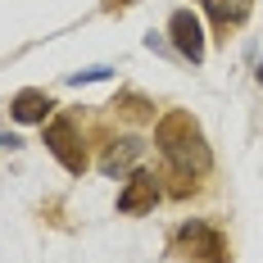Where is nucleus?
Instances as JSON below:
<instances>
[{
    "mask_svg": "<svg viewBox=\"0 0 263 263\" xmlns=\"http://www.w3.org/2000/svg\"><path fill=\"white\" fill-rule=\"evenodd\" d=\"M109 9H123V5H132V0H105Z\"/></svg>",
    "mask_w": 263,
    "mask_h": 263,
    "instance_id": "9d476101",
    "label": "nucleus"
},
{
    "mask_svg": "<svg viewBox=\"0 0 263 263\" xmlns=\"http://www.w3.org/2000/svg\"><path fill=\"white\" fill-rule=\"evenodd\" d=\"M114 109H123V118H150V105H145L141 96H123Z\"/></svg>",
    "mask_w": 263,
    "mask_h": 263,
    "instance_id": "1a4fd4ad",
    "label": "nucleus"
},
{
    "mask_svg": "<svg viewBox=\"0 0 263 263\" xmlns=\"http://www.w3.org/2000/svg\"><path fill=\"white\" fill-rule=\"evenodd\" d=\"M141 150H145V145H141L136 136H123V141H114V145H109V155L100 159V168H105L109 177H114V173H123V168H132V163L141 159Z\"/></svg>",
    "mask_w": 263,
    "mask_h": 263,
    "instance_id": "6e6552de",
    "label": "nucleus"
},
{
    "mask_svg": "<svg viewBox=\"0 0 263 263\" xmlns=\"http://www.w3.org/2000/svg\"><path fill=\"white\" fill-rule=\"evenodd\" d=\"M173 254H182L186 263H227V240H222L218 227L191 218V222L177 227V236H173Z\"/></svg>",
    "mask_w": 263,
    "mask_h": 263,
    "instance_id": "f03ea898",
    "label": "nucleus"
},
{
    "mask_svg": "<svg viewBox=\"0 0 263 263\" xmlns=\"http://www.w3.org/2000/svg\"><path fill=\"white\" fill-rule=\"evenodd\" d=\"M250 5H254V0H204L213 27L222 32V41H227V32H232V27H240L245 18H250Z\"/></svg>",
    "mask_w": 263,
    "mask_h": 263,
    "instance_id": "423d86ee",
    "label": "nucleus"
},
{
    "mask_svg": "<svg viewBox=\"0 0 263 263\" xmlns=\"http://www.w3.org/2000/svg\"><path fill=\"white\" fill-rule=\"evenodd\" d=\"M155 145H159V155L168 159L173 177H200V173H209V163H213L209 145H204V132H200V123L186 109H168L159 118Z\"/></svg>",
    "mask_w": 263,
    "mask_h": 263,
    "instance_id": "f257e3e1",
    "label": "nucleus"
},
{
    "mask_svg": "<svg viewBox=\"0 0 263 263\" xmlns=\"http://www.w3.org/2000/svg\"><path fill=\"white\" fill-rule=\"evenodd\" d=\"M50 109H54V100L46 96V91H18L14 105H9V114H14L18 123H46Z\"/></svg>",
    "mask_w": 263,
    "mask_h": 263,
    "instance_id": "0eeeda50",
    "label": "nucleus"
},
{
    "mask_svg": "<svg viewBox=\"0 0 263 263\" xmlns=\"http://www.w3.org/2000/svg\"><path fill=\"white\" fill-rule=\"evenodd\" d=\"M168 36H173L177 54H186L191 64L204 59V27H200V18H195L191 9H177V14L168 18Z\"/></svg>",
    "mask_w": 263,
    "mask_h": 263,
    "instance_id": "20e7f679",
    "label": "nucleus"
},
{
    "mask_svg": "<svg viewBox=\"0 0 263 263\" xmlns=\"http://www.w3.org/2000/svg\"><path fill=\"white\" fill-rule=\"evenodd\" d=\"M46 145H50V155L59 159L68 173H86V145H82L73 118H54L50 127H46Z\"/></svg>",
    "mask_w": 263,
    "mask_h": 263,
    "instance_id": "7ed1b4c3",
    "label": "nucleus"
},
{
    "mask_svg": "<svg viewBox=\"0 0 263 263\" xmlns=\"http://www.w3.org/2000/svg\"><path fill=\"white\" fill-rule=\"evenodd\" d=\"M159 195H163L159 191V177L136 168L127 177V186H123V195H118V213H150L159 204Z\"/></svg>",
    "mask_w": 263,
    "mask_h": 263,
    "instance_id": "39448f33",
    "label": "nucleus"
}]
</instances>
